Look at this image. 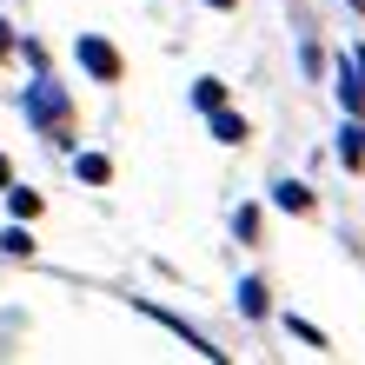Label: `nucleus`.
Segmentation results:
<instances>
[{
	"label": "nucleus",
	"instance_id": "f257e3e1",
	"mask_svg": "<svg viewBox=\"0 0 365 365\" xmlns=\"http://www.w3.org/2000/svg\"><path fill=\"white\" fill-rule=\"evenodd\" d=\"M20 106H27L34 126H60V113H67V93H60L53 80H27V100H20Z\"/></svg>",
	"mask_w": 365,
	"mask_h": 365
},
{
	"label": "nucleus",
	"instance_id": "f03ea898",
	"mask_svg": "<svg viewBox=\"0 0 365 365\" xmlns=\"http://www.w3.org/2000/svg\"><path fill=\"white\" fill-rule=\"evenodd\" d=\"M73 60H80V67H87L93 80H120V53L106 47L100 34H80V40H73Z\"/></svg>",
	"mask_w": 365,
	"mask_h": 365
},
{
	"label": "nucleus",
	"instance_id": "7ed1b4c3",
	"mask_svg": "<svg viewBox=\"0 0 365 365\" xmlns=\"http://www.w3.org/2000/svg\"><path fill=\"white\" fill-rule=\"evenodd\" d=\"M339 100H346V113L365 106V47L352 53V67H339Z\"/></svg>",
	"mask_w": 365,
	"mask_h": 365
},
{
	"label": "nucleus",
	"instance_id": "20e7f679",
	"mask_svg": "<svg viewBox=\"0 0 365 365\" xmlns=\"http://www.w3.org/2000/svg\"><path fill=\"white\" fill-rule=\"evenodd\" d=\"M272 206H286V212H306V206H312V192L299 186V180H279V186H272Z\"/></svg>",
	"mask_w": 365,
	"mask_h": 365
},
{
	"label": "nucleus",
	"instance_id": "39448f33",
	"mask_svg": "<svg viewBox=\"0 0 365 365\" xmlns=\"http://www.w3.org/2000/svg\"><path fill=\"white\" fill-rule=\"evenodd\" d=\"M240 312L246 319H266V286H259V279H240Z\"/></svg>",
	"mask_w": 365,
	"mask_h": 365
},
{
	"label": "nucleus",
	"instance_id": "423d86ee",
	"mask_svg": "<svg viewBox=\"0 0 365 365\" xmlns=\"http://www.w3.org/2000/svg\"><path fill=\"white\" fill-rule=\"evenodd\" d=\"M212 140L240 146V140H246V120H240V113H212Z\"/></svg>",
	"mask_w": 365,
	"mask_h": 365
},
{
	"label": "nucleus",
	"instance_id": "0eeeda50",
	"mask_svg": "<svg viewBox=\"0 0 365 365\" xmlns=\"http://www.w3.org/2000/svg\"><path fill=\"white\" fill-rule=\"evenodd\" d=\"M339 160H346V166L365 160V133H359V126H346V133H339Z\"/></svg>",
	"mask_w": 365,
	"mask_h": 365
},
{
	"label": "nucleus",
	"instance_id": "6e6552de",
	"mask_svg": "<svg viewBox=\"0 0 365 365\" xmlns=\"http://www.w3.org/2000/svg\"><path fill=\"white\" fill-rule=\"evenodd\" d=\"M192 106H200V113H220V80H200V87H192Z\"/></svg>",
	"mask_w": 365,
	"mask_h": 365
},
{
	"label": "nucleus",
	"instance_id": "1a4fd4ad",
	"mask_svg": "<svg viewBox=\"0 0 365 365\" xmlns=\"http://www.w3.org/2000/svg\"><path fill=\"white\" fill-rule=\"evenodd\" d=\"M14 212H20V220H34V212H40V200H34L27 186H14Z\"/></svg>",
	"mask_w": 365,
	"mask_h": 365
},
{
	"label": "nucleus",
	"instance_id": "9d476101",
	"mask_svg": "<svg viewBox=\"0 0 365 365\" xmlns=\"http://www.w3.org/2000/svg\"><path fill=\"white\" fill-rule=\"evenodd\" d=\"M0 60H7V20H0Z\"/></svg>",
	"mask_w": 365,
	"mask_h": 365
},
{
	"label": "nucleus",
	"instance_id": "9b49d317",
	"mask_svg": "<svg viewBox=\"0 0 365 365\" xmlns=\"http://www.w3.org/2000/svg\"><path fill=\"white\" fill-rule=\"evenodd\" d=\"M206 7H240V0H206Z\"/></svg>",
	"mask_w": 365,
	"mask_h": 365
},
{
	"label": "nucleus",
	"instance_id": "f8f14e48",
	"mask_svg": "<svg viewBox=\"0 0 365 365\" xmlns=\"http://www.w3.org/2000/svg\"><path fill=\"white\" fill-rule=\"evenodd\" d=\"M0 186H7V160H0Z\"/></svg>",
	"mask_w": 365,
	"mask_h": 365
},
{
	"label": "nucleus",
	"instance_id": "ddd939ff",
	"mask_svg": "<svg viewBox=\"0 0 365 365\" xmlns=\"http://www.w3.org/2000/svg\"><path fill=\"white\" fill-rule=\"evenodd\" d=\"M352 7H359V14H365V0H352Z\"/></svg>",
	"mask_w": 365,
	"mask_h": 365
}]
</instances>
